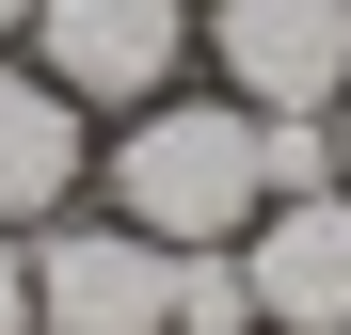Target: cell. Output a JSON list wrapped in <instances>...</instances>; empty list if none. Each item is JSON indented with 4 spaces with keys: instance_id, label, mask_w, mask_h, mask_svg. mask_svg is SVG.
Segmentation results:
<instances>
[{
    "instance_id": "obj_1",
    "label": "cell",
    "mask_w": 351,
    "mask_h": 335,
    "mask_svg": "<svg viewBox=\"0 0 351 335\" xmlns=\"http://www.w3.org/2000/svg\"><path fill=\"white\" fill-rule=\"evenodd\" d=\"M96 208L112 223H144L160 256H223L240 223L271 208V112H240V96H144V112H112L96 128Z\"/></svg>"
},
{
    "instance_id": "obj_2",
    "label": "cell",
    "mask_w": 351,
    "mask_h": 335,
    "mask_svg": "<svg viewBox=\"0 0 351 335\" xmlns=\"http://www.w3.org/2000/svg\"><path fill=\"white\" fill-rule=\"evenodd\" d=\"M192 16H208V0H32L16 48H32V64L112 128V112H144V96L192 80Z\"/></svg>"
},
{
    "instance_id": "obj_3",
    "label": "cell",
    "mask_w": 351,
    "mask_h": 335,
    "mask_svg": "<svg viewBox=\"0 0 351 335\" xmlns=\"http://www.w3.org/2000/svg\"><path fill=\"white\" fill-rule=\"evenodd\" d=\"M32 319L48 335H176V256L80 192L64 223H32Z\"/></svg>"
},
{
    "instance_id": "obj_4",
    "label": "cell",
    "mask_w": 351,
    "mask_h": 335,
    "mask_svg": "<svg viewBox=\"0 0 351 335\" xmlns=\"http://www.w3.org/2000/svg\"><path fill=\"white\" fill-rule=\"evenodd\" d=\"M192 64H223L240 112H335L351 96V0H208Z\"/></svg>"
},
{
    "instance_id": "obj_5",
    "label": "cell",
    "mask_w": 351,
    "mask_h": 335,
    "mask_svg": "<svg viewBox=\"0 0 351 335\" xmlns=\"http://www.w3.org/2000/svg\"><path fill=\"white\" fill-rule=\"evenodd\" d=\"M223 256H240L256 335H351V192H335V176H319V192H271Z\"/></svg>"
},
{
    "instance_id": "obj_6",
    "label": "cell",
    "mask_w": 351,
    "mask_h": 335,
    "mask_svg": "<svg viewBox=\"0 0 351 335\" xmlns=\"http://www.w3.org/2000/svg\"><path fill=\"white\" fill-rule=\"evenodd\" d=\"M80 192H96V112L48 80L32 48H0V223L32 240V223H64Z\"/></svg>"
},
{
    "instance_id": "obj_7",
    "label": "cell",
    "mask_w": 351,
    "mask_h": 335,
    "mask_svg": "<svg viewBox=\"0 0 351 335\" xmlns=\"http://www.w3.org/2000/svg\"><path fill=\"white\" fill-rule=\"evenodd\" d=\"M0 335H48V319H32V240H16V223H0Z\"/></svg>"
},
{
    "instance_id": "obj_8",
    "label": "cell",
    "mask_w": 351,
    "mask_h": 335,
    "mask_svg": "<svg viewBox=\"0 0 351 335\" xmlns=\"http://www.w3.org/2000/svg\"><path fill=\"white\" fill-rule=\"evenodd\" d=\"M319 144H335V192H351V96H335V112H319Z\"/></svg>"
},
{
    "instance_id": "obj_9",
    "label": "cell",
    "mask_w": 351,
    "mask_h": 335,
    "mask_svg": "<svg viewBox=\"0 0 351 335\" xmlns=\"http://www.w3.org/2000/svg\"><path fill=\"white\" fill-rule=\"evenodd\" d=\"M16 32H32V0H0V48H16Z\"/></svg>"
}]
</instances>
